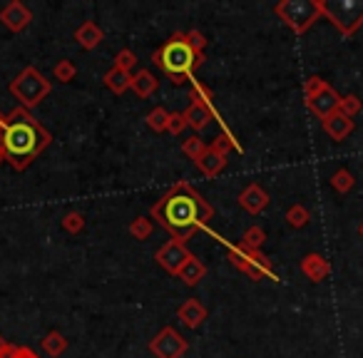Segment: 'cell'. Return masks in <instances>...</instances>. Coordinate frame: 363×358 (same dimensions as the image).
<instances>
[{
  "label": "cell",
  "mask_w": 363,
  "mask_h": 358,
  "mask_svg": "<svg viewBox=\"0 0 363 358\" xmlns=\"http://www.w3.org/2000/svg\"><path fill=\"white\" fill-rule=\"evenodd\" d=\"M0 162H3V157H0Z\"/></svg>",
  "instance_id": "cell-41"
},
{
  "label": "cell",
  "mask_w": 363,
  "mask_h": 358,
  "mask_svg": "<svg viewBox=\"0 0 363 358\" xmlns=\"http://www.w3.org/2000/svg\"><path fill=\"white\" fill-rule=\"evenodd\" d=\"M60 224L67 234H80L82 229H85V217H82L80 212H67L65 217L60 219Z\"/></svg>",
  "instance_id": "cell-30"
},
{
  "label": "cell",
  "mask_w": 363,
  "mask_h": 358,
  "mask_svg": "<svg viewBox=\"0 0 363 358\" xmlns=\"http://www.w3.org/2000/svg\"><path fill=\"white\" fill-rule=\"evenodd\" d=\"M0 23H3L11 33H23L33 23V13L28 11L26 3H21V0H11V3L0 11Z\"/></svg>",
  "instance_id": "cell-11"
},
{
  "label": "cell",
  "mask_w": 363,
  "mask_h": 358,
  "mask_svg": "<svg viewBox=\"0 0 363 358\" xmlns=\"http://www.w3.org/2000/svg\"><path fill=\"white\" fill-rule=\"evenodd\" d=\"M152 229H155V224H152L150 217H137L135 222L130 224V234L137 239V242H145V239H150Z\"/></svg>",
  "instance_id": "cell-28"
},
{
  "label": "cell",
  "mask_w": 363,
  "mask_h": 358,
  "mask_svg": "<svg viewBox=\"0 0 363 358\" xmlns=\"http://www.w3.org/2000/svg\"><path fill=\"white\" fill-rule=\"evenodd\" d=\"M6 348H8V341H6V338H3V336H0V353L6 351Z\"/></svg>",
  "instance_id": "cell-38"
},
{
  "label": "cell",
  "mask_w": 363,
  "mask_h": 358,
  "mask_svg": "<svg viewBox=\"0 0 363 358\" xmlns=\"http://www.w3.org/2000/svg\"><path fill=\"white\" fill-rule=\"evenodd\" d=\"M207 147H209V145L202 140V137H199V135H192V137H187V140H184V145H182V152H184V155H187L192 162H197L199 157H202L204 152H207Z\"/></svg>",
  "instance_id": "cell-26"
},
{
  "label": "cell",
  "mask_w": 363,
  "mask_h": 358,
  "mask_svg": "<svg viewBox=\"0 0 363 358\" xmlns=\"http://www.w3.org/2000/svg\"><path fill=\"white\" fill-rule=\"evenodd\" d=\"M8 90H11V95L18 100V107L33 110V107H38L48 95H50L52 85H50V80L38 70V67L28 65L26 70H23L21 75L11 82Z\"/></svg>",
  "instance_id": "cell-5"
},
{
  "label": "cell",
  "mask_w": 363,
  "mask_h": 358,
  "mask_svg": "<svg viewBox=\"0 0 363 358\" xmlns=\"http://www.w3.org/2000/svg\"><path fill=\"white\" fill-rule=\"evenodd\" d=\"M157 87H160V80H157L150 70H137V75H132V87H130V90L135 92L137 97H142V100H147V97L155 95Z\"/></svg>",
  "instance_id": "cell-18"
},
{
  "label": "cell",
  "mask_w": 363,
  "mask_h": 358,
  "mask_svg": "<svg viewBox=\"0 0 363 358\" xmlns=\"http://www.w3.org/2000/svg\"><path fill=\"white\" fill-rule=\"evenodd\" d=\"M328 82L323 80V77H318V75H313V77H308L306 82H303V100H306V97H311V95H316L318 90H321V87H326Z\"/></svg>",
  "instance_id": "cell-34"
},
{
  "label": "cell",
  "mask_w": 363,
  "mask_h": 358,
  "mask_svg": "<svg viewBox=\"0 0 363 358\" xmlns=\"http://www.w3.org/2000/svg\"><path fill=\"white\" fill-rule=\"evenodd\" d=\"M204 276H207V267H204L197 257L187 259V264H184V267L179 269V274H177V279H182L187 286H197Z\"/></svg>",
  "instance_id": "cell-20"
},
{
  "label": "cell",
  "mask_w": 363,
  "mask_h": 358,
  "mask_svg": "<svg viewBox=\"0 0 363 358\" xmlns=\"http://www.w3.org/2000/svg\"><path fill=\"white\" fill-rule=\"evenodd\" d=\"M52 77L57 82H72L77 77V67L72 60H57L55 67H52Z\"/></svg>",
  "instance_id": "cell-27"
},
{
  "label": "cell",
  "mask_w": 363,
  "mask_h": 358,
  "mask_svg": "<svg viewBox=\"0 0 363 358\" xmlns=\"http://www.w3.org/2000/svg\"><path fill=\"white\" fill-rule=\"evenodd\" d=\"M18 348H21V346H13V343H8V348L0 353V358H18Z\"/></svg>",
  "instance_id": "cell-36"
},
{
  "label": "cell",
  "mask_w": 363,
  "mask_h": 358,
  "mask_svg": "<svg viewBox=\"0 0 363 358\" xmlns=\"http://www.w3.org/2000/svg\"><path fill=\"white\" fill-rule=\"evenodd\" d=\"M212 217H214V209L209 207L207 199L189 182H177L150 209V219H157V224L164 227L172 234V239L184 244L199 229L207 227V222Z\"/></svg>",
  "instance_id": "cell-1"
},
{
  "label": "cell",
  "mask_w": 363,
  "mask_h": 358,
  "mask_svg": "<svg viewBox=\"0 0 363 358\" xmlns=\"http://www.w3.org/2000/svg\"><path fill=\"white\" fill-rule=\"evenodd\" d=\"M169 117L172 112H167L164 107H155V110L147 115V127H150L152 132H167V125H169Z\"/></svg>",
  "instance_id": "cell-24"
},
{
  "label": "cell",
  "mask_w": 363,
  "mask_h": 358,
  "mask_svg": "<svg viewBox=\"0 0 363 358\" xmlns=\"http://www.w3.org/2000/svg\"><path fill=\"white\" fill-rule=\"evenodd\" d=\"M75 40L80 43V47H85V50H95V47L105 40V33H102V28L97 26L95 21H85L75 30Z\"/></svg>",
  "instance_id": "cell-17"
},
{
  "label": "cell",
  "mask_w": 363,
  "mask_h": 358,
  "mask_svg": "<svg viewBox=\"0 0 363 358\" xmlns=\"http://www.w3.org/2000/svg\"><path fill=\"white\" fill-rule=\"evenodd\" d=\"M229 262L234 269L247 274L252 281H262V279H274L277 281V272H274L269 257H264L262 249H244V247H229Z\"/></svg>",
  "instance_id": "cell-7"
},
{
  "label": "cell",
  "mask_w": 363,
  "mask_h": 358,
  "mask_svg": "<svg viewBox=\"0 0 363 358\" xmlns=\"http://www.w3.org/2000/svg\"><path fill=\"white\" fill-rule=\"evenodd\" d=\"M187 259H192L187 244L177 242V239H169L164 247H160L155 252V262L160 264L167 274H172V276H177V274H179V269L187 264Z\"/></svg>",
  "instance_id": "cell-9"
},
{
  "label": "cell",
  "mask_w": 363,
  "mask_h": 358,
  "mask_svg": "<svg viewBox=\"0 0 363 358\" xmlns=\"http://www.w3.org/2000/svg\"><path fill=\"white\" fill-rule=\"evenodd\" d=\"M102 82H105V87L110 92H115V95H122V92H127L132 87V72H125V70H120V67L112 65L110 70L105 72Z\"/></svg>",
  "instance_id": "cell-19"
},
{
  "label": "cell",
  "mask_w": 363,
  "mask_h": 358,
  "mask_svg": "<svg viewBox=\"0 0 363 358\" xmlns=\"http://www.w3.org/2000/svg\"><path fill=\"white\" fill-rule=\"evenodd\" d=\"M321 125H323V132H326V135L331 137L333 142H343L353 132L356 122H353L351 117L343 115V112H333V115L326 117Z\"/></svg>",
  "instance_id": "cell-16"
},
{
  "label": "cell",
  "mask_w": 363,
  "mask_h": 358,
  "mask_svg": "<svg viewBox=\"0 0 363 358\" xmlns=\"http://www.w3.org/2000/svg\"><path fill=\"white\" fill-rule=\"evenodd\" d=\"M3 127H6V115L0 112V132H3Z\"/></svg>",
  "instance_id": "cell-39"
},
{
  "label": "cell",
  "mask_w": 363,
  "mask_h": 358,
  "mask_svg": "<svg viewBox=\"0 0 363 358\" xmlns=\"http://www.w3.org/2000/svg\"><path fill=\"white\" fill-rule=\"evenodd\" d=\"M187 40L197 52H204V47H207V38H204L199 30H187Z\"/></svg>",
  "instance_id": "cell-35"
},
{
  "label": "cell",
  "mask_w": 363,
  "mask_h": 358,
  "mask_svg": "<svg viewBox=\"0 0 363 358\" xmlns=\"http://www.w3.org/2000/svg\"><path fill=\"white\" fill-rule=\"evenodd\" d=\"M361 110H363V102H361V97H358V95H343L341 97L338 112H343V115L353 120L356 115H361Z\"/></svg>",
  "instance_id": "cell-29"
},
{
  "label": "cell",
  "mask_w": 363,
  "mask_h": 358,
  "mask_svg": "<svg viewBox=\"0 0 363 358\" xmlns=\"http://www.w3.org/2000/svg\"><path fill=\"white\" fill-rule=\"evenodd\" d=\"M219 112L214 110V105H209V102H189V107L184 110V120H187V125L194 130V135L207 130Z\"/></svg>",
  "instance_id": "cell-12"
},
{
  "label": "cell",
  "mask_w": 363,
  "mask_h": 358,
  "mask_svg": "<svg viewBox=\"0 0 363 358\" xmlns=\"http://www.w3.org/2000/svg\"><path fill=\"white\" fill-rule=\"evenodd\" d=\"M239 207H242L244 212H249V214H262L264 209L269 207L267 189H264L262 184H257V182H252L249 187H244L242 194H239Z\"/></svg>",
  "instance_id": "cell-13"
},
{
  "label": "cell",
  "mask_w": 363,
  "mask_h": 358,
  "mask_svg": "<svg viewBox=\"0 0 363 358\" xmlns=\"http://www.w3.org/2000/svg\"><path fill=\"white\" fill-rule=\"evenodd\" d=\"M321 13L343 38H353L363 26V0H321Z\"/></svg>",
  "instance_id": "cell-6"
},
{
  "label": "cell",
  "mask_w": 363,
  "mask_h": 358,
  "mask_svg": "<svg viewBox=\"0 0 363 358\" xmlns=\"http://www.w3.org/2000/svg\"><path fill=\"white\" fill-rule=\"evenodd\" d=\"M135 65H137V55L130 50V47H122V50L115 55V67H120V70L130 72Z\"/></svg>",
  "instance_id": "cell-32"
},
{
  "label": "cell",
  "mask_w": 363,
  "mask_h": 358,
  "mask_svg": "<svg viewBox=\"0 0 363 358\" xmlns=\"http://www.w3.org/2000/svg\"><path fill=\"white\" fill-rule=\"evenodd\" d=\"M306 107L313 112V115L318 117V120H326V117H331L333 112H338V105H341V95H338L336 90H333L331 85L321 87V90L316 92V95L306 97Z\"/></svg>",
  "instance_id": "cell-10"
},
{
  "label": "cell",
  "mask_w": 363,
  "mask_h": 358,
  "mask_svg": "<svg viewBox=\"0 0 363 358\" xmlns=\"http://www.w3.org/2000/svg\"><path fill=\"white\" fill-rule=\"evenodd\" d=\"M328 182H331V187L336 189L338 194H346V192H351V189L356 187V177H353L348 169H336Z\"/></svg>",
  "instance_id": "cell-22"
},
{
  "label": "cell",
  "mask_w": 363,
  "mask_h": 358,
  "mask_svg": "<svg viewBox=\"0 0 363 358\" xmlns=\"http://www.w3.org/2000/svg\"><path fill=\"white\" fill-rule=\"evenodd\" d=\"M50 142L52 135L33 117V112L16 107L6 115V127L0 132V157L16 172H26L50 147Z\"/></svg>",
  "instance_id": "cell-2"
},
{
  "label": "cell",
  "mask_w": 363,
  "mask_h": 358,
  "mask_svg": "<svg viewBox=\"0 0 363 358\" xmlns=\"http://www.w3.org/2000/svg\"><path fill=\"white\" fill-rule=\"evenodd\" d=\"M264 242H267V232H264L262 227H249L247 232H244V237H242V242H239V247H244V249H262L264 247Z\"/></svg>",
  "instance_id": "cell-25"
},
{
  "label": "cell",
  "mask_w": 363,
  "mask_h": 358,
  "mask_svg": "<svg viewBox=\"0 0 363 358\" xmlns=\"http://www.w3.org/2000/svg\"><path fill=\"white\" fill-rule=\"evenodd\" d=\"M358 234H361V237H363V222H361V227H358Z\"/></svg>",
  "instance_id": "cell-40"
},
{
  "label": "cell",
  "mask_w": 363,
  "mask_h": 358,
  "mask_svg": "<svg viewBox=\"0 0 363 358\" xmlns=\"http://www.w3.org/2000/svg\"><path fill=\"white\" fill-rule=\"evenodd\" d=\"M177 318L187 328H199L207 321V308H204V303L197 301V298H187V301L177 308Z\"/></svg>",
  "instance_id": "cell-15"
},
{
  "label": "cell",
  "mask_w": 363,
  "mask_h": 358,
  "mask_svg": "<svg viewBox=\"0 0 363 358\" xmlns=\"http://www.w3.org/2000/svg\"><path fill=\"white\" fill-rule=\"evenodd\" d=\"M18 358H38V356H35V351H30L28 346H21L18 348Z\"/></svg>",
  "instance_id": "cell-37"
},
{
  "label": "cell",
  "mask_w": 363,
  "mask_h": 358,
  "mask_svg": "<svg viewBox=\"0 0 363 358\" xmlns=\"http://www.w3.org/2000/svg\"><path fill=\"white\" fill-rule=\"evenodd\" d=\"M212 87L204 85V82L199 80H192V92H189V100L192 102H209L212 105Z\"/></svg>",
  "instance_id": "cell-31"
},
{
  "label": "cell",
  "mask_w": 363,
  "mask_h": 358,
  "mask_svg": "<svg viewBox=\"0 0 363 358\" xmlns=\"http://www.w3.org/2000/svg\"><path fill=\"white\" fill-rule=\"evenodd\" d=\"M43 351L48 353L50 358H57L67 351V338L62 336L60 331H50L45 338H43Z\"/></svg>",
  "instance_id": "cell-21"
},
{
  "label": "cell",
  "mask_w": 363,
  "mask_h": 358,
  "mask_svg": "<svg viewBox=\"0 0 363 358\" xmlns=\"http://www.w3.org/2000/svg\"><path fill=\"white\" fill-rule=\"evenodd\" d=\"M204 52H197L187 40V33H174L162 47L152 52V62L162 67L164 75L172 77L174 85L192 80V75L204 65Z\"/></svg>",
  "instance_id": "cell-3"
},
{
  "label": "cell",
  "mask_w": 363,
  "mask_h": 358,
  "mask_svg": "<svg viewBox=\"0 0 363 358\" xmlns=\"http://www.w3.org/2000/svg\"><path fill=\"white\" fill-rule=\"evenodd\" d=\"M187 120H184V112H172V117H169V125H167V132L169 135H182V132L187 130Z\"/></svg>",
  "instance_id": "cell-33"
},
{
  "label": "cell",
  "mask_w": 363,
  "mask_h": 358,
  "mask_svg": "<svg viewBox=\"0 0 363 358\" xmlns=\"http://www.w3.org/2000/svg\"><path fill=\"white\" fill-rule=\"evenodd\" d=\"M187 348H189L187 338L172 326H164L150 341V353L155 358H184Z\"/></svg>",
  "instance_id": "cell-8"
},
{
  "label": "cell",
  "mask_w": 363,
  "mask_h": 358,
  "mask_svg": "<svg viewBox=\"0 0 363 358\" xmlns=\"http://www.w3.org/2000/svg\"><path fill=\"white\" fill-rule=\"evenodd\" d=\"M298 267H301L303 276L313 284H321L323 279H328V274H331V264H328V259L321 257V254H306Z\"/></svg>",
  "instance_id": "cell-14"
},
{
  "label": "cell",
  "mask_w": 363,
  "mask_h": 358,
  "mask_svg": "<svg viewBox=\"0 0 363 358\" xmlns=\"http://www.w3.org/2000/svg\"><path fill=\"white\" fill-rule=\"evenodd\" d=\"M286 222H289V227H294V229H303L311 222V212H308L303 204H291V207L286 209Z\"/></svg>",
  "instance_id": "cell-23"
},
{
  "label": "cell",
  "mask_w": 363,
  "mask_h": 358,
  "mask_svg": "<svg viewBox=\"0 0 363 358\" xmlns=\"http://www.w3.org/2000/svg\"><path fill=\"white\" fill-rule=\"evenodd\" d=\"M274 13L296 35L308 33L323 18L321 0H279L274 6Z\"/></svg>",
  "instance_id": "cell-4"
}]
</instances>
